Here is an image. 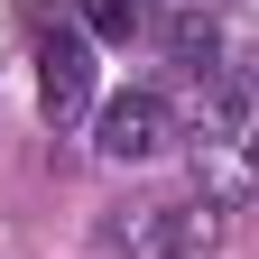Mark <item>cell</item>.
I'll list each match as a JSON object with an SVG mask.
<instances>
[{"mask_svg": "<svg viewBox=\"0 0 259 259\" xmlns=\"http://www.w3.org/2000/svg\"><path fill=\"white\" fill-rule=\"evenodd\" d=\"M204 74V65H194ZM176 148H185V176H194V204L204 213H241L259 204V83L250 74H204L194 111L176 120Z\"/></svg>", "mask_w": 259, "mask_h": 259, "instance_id": "obj_1", "label": "cell"}, {"mask_svg": "<svg viewBox=\"0 0 259 259\" xmlns=\"http://www.w3.org/2000/svg\"><path fill=\"white\" fill-rule=\"evenodd\" d=\"M213 241V213L194 204V194H148V204H120L102 222V250L111 259H185Z\"/></svg>", "mask_w": 259, "mask_h": 259, "instance_id": "obj_2", "label": "cell"}, {"mask_svg": "<svg viewBox=\"0 0 259 259\" xmlns=\"http://www.w3.org/2000/svg\"><path fill=\"white\" fill-rule=\"evenodd\" d=\"M93 102V47H83V19H37V111L56 130H74Z\"/></svg>", "mask_w": 259, "mask_h": 259, "instance_id": "obj_3", "label": "cell"}, {"mask_svg": "<svg viewBox=\"0 0 259 259\" xmlns=\"http://www.w3.org/2000/svg\"><path fill=\"white\" fill-rule=\"evenodd\" d=\"M176 148V102L167 93H120V102L102 111V157L111 167H148V157Z\"/></svg>", "mask_w": 259, "mask_h": 259, "instance_id": "obj_4", "label": "cell"}, {"mask_svg": "<svg viewBox=\"0 0 259 259\" xmlns=\"http://www.w3.org/2000/svg\"><path fill=\"white\" fill-rule=\"evenodd\" d=\"M74 19L93 37H130V28H148V0H74Z\"/></svg>", "mask_w": 259, "mask_h": 259, "instance_id": "obj_5", "label": "cell"}]
</instances>
